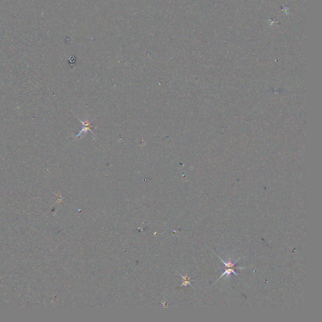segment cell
Wrapping results in <instances>:
<instances>
[{
	"instance_id": "2",
	"label": "cell",
	"mask_w": 322,
	"mask_h": 322,
	"mask_svg": "<svg viewBox=\"0 0 322 322\" xmlns=\"http://www.w3.org/2000/svg\"><path fill=\"white\" fill-rule=\"evenodd\" d=\"M235 269H246V268H242V267H240V268H225V271H224V272L223 273V274L221 275V276L216 280V281H218L219 279H220L221 277H223L225 275H227V276L228 277H230V274H234L236 276H238V274L235 272Z\"/></svg>"
},
{
	"instance_id": "4",
	"label": "cell",
	"mask_w": 322,
	"mask_h": 322,
	"mask_svg": "<svg viewBox=\"0 0 322 322\" xmlns=\"http://www.w3.org/2000/svg\"><path fill=\"white\" fill-rule=\"evenodd\" d=\"M182 278L183 279V284H181V286H187V285H190L191 287H193V286L191 285V283H190V281H191V279L190 277H187V276H182Z\"/></svg>"
},
{
	"instance_id": "1",
	"label": "cell",
	"mask_w": 322,
	"mask_h": 322,
	"mask_svg": "<svg viewBox=\"0 0 322 322\" xmlns=\"http://www.w3.org/2000/svg\"><path fill=\"white\" fill-rule=\"evenodd\" d=\"M78 120H80V122L82 123V130L79 133V134L78 135H76V137H74L75 139L79 138V137H81L82 134V133H85V134H86V132L88 131H90L93 134H94L93 132L91 130V122L92 121H91L90 122H88V121H86V122H82V120H81L79 118H78Z\"/></svg>"
},
{
	"instance_id": "3",
	"label": "cell",
	"mask_w": 322,
	"mask_h": 322,
	"mask_svg": "<svg viewBox=\"0 0 322 322\" xmlns=\"http://www.w3.org/2000/svg\"><path fill=\"white\" fill-rule=\"evenodd\" d=\"M218 258H219V259H220V261H221V262H223V263L224 264V265H225V268H239V267H235V264H236L237 263V262H238V261H239L240 260V258H239V259H237V261H235V262L232 263V261H231V257H230V258H229V259H228V261L226 262V261H223V260L222 259H221V257H220V256H218Z\"/></svg>"
}]
</instances>
